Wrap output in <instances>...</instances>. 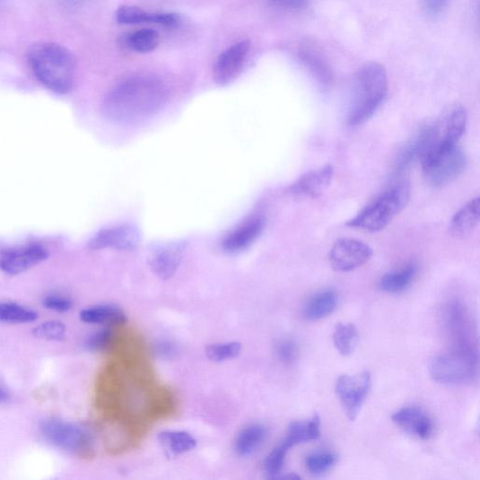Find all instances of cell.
<instances>
[{"mask_svg":"<svg viewBox=\"0 0 480 480\" xmlns=\"http://www.w3.org/2000/svg\"><path fill=\"white\" fill-rule=\"evenodd\" d=\"M166 86L152 75H136L118 83L104 98L102 112L109 120L130 123L152 117L164 106Z\"/></svg>","mask_w":480,"mask_h":480,"instance_id":"6da1fadb","label":"cell"},{"mask_svg":"<svg viewBox=\"0 0 480 480\" xmlns=\"http://www.w3.org/2000/svg\"><path fill=\"white\" fill-rule=\"evenodd\" d=\"M28 64L35 78L50 92L65 95L74 88L76 64L73 53L56 43H39L28 52Z\"/></svg>","mask_w":480,"mask_h":480,"instance_id":"7a4b0ae2","label":"cell"},{"mask_svg":"<svg viewBox=\"0 0 480 480\" xmlns=\"http://www.w3.org/2000/svg\"><path fill=\"white\" fill-rule=\"evenodd\" d=\"M388 91V74L377 62H369L354 76L347 122L356 128L367 122L382 106Z\"/></svg>","mask_w":480,"mask_h":480,"instance_id":"3957f363","label":"cell"},{"mask_svg":"<svg viewBox=\"0 0 480 480\" xmlns=\"http://www.w3.org/2000/svg\"><path fill=\"white\" fill-rule=\"evenodd\" d=\"M411 196L407 182L396 184L380 198L369 205L356 217L348 221L346 225L360 228L375 233L384 229L398 216L407 205Z\"/></svg>","mask_w":480,"mask_h":480,"instance_id":"277c9868","label":"cell"},{"mask_svg":"<svg viewBox=\"0 0 480 480\" xmlns=\"http://www.w3.org/2000/svg\"><path fill=\"white\" fill-rule=\"evenodd\" d=\"M432 379L444 385H470L479 375L478 350L451 349L433 358L429 365Z\"/></svg>","mask_w":480,"mask_h":480,"instance_id":"5b68a950","label":"cell"},{"mask_svg":"<svg viewBox=\"0 0 480 480\" xmlns=\"http://www.w3.org/2000/svg\"><path fill=\"white\" fill-rule=\"evenodd\" d=\"M443 327L451 349L478 350L476 334L470 311L458 300H452L443 309Z\"/></svg>","mask_w":480,"mask_h":480,"instance_id":"8992f818","label":"cell"},{"mask_svg":"<svg viewBox=\"0 0 480 480\" xmlns=\"http://www.w3.org/2000/svg\"><path fill=\"white\" fill-rule=\"evenodd\" d=\"M40 432L50 445L68 452H83L92 445V434L87 429L64 420L48 419L43 422Z\"/></svg>","mask_w":480,"mask_h":480,"instance_id":"52a82bcc","label":"cell"},{"mask_svg":"<svg viewBox=\"0 0 480 480\" xmlns=\"http://www.w3.org/2000/svg\"><path fill=\"white\" fill-rule=\"evenodd\" d=\"M371 388V374L363 371L353 375H342L336 383V393L351 422L357 419Z\"/></svg>","mask_w":480,"mask_h":480,"instance_id":"ba28073f","label":"cell"},{"mask_svg":"<svg viewBox=\"0 0 480 480\" xmlns=\"http://www.w3.org/2000/svg\"><path fill=\"white\" fill-rule=\"evenodd\" d=\"M250 51L249 40H240L229 47L217 57L214 65V80L217 85H231L242 74Z\"/></svg>","mask_w":480,"mask_h":480,"instance_id":"9c48e42d","label":"cell"},{"mask_svg":"<svg viewBox=\"0 0 480 480\" xmlns=\"http://www.w3.org/2000/svg\"><path fill=\"white\" fill-rule=\"evenodd\" d=\"M371 257L372 249L367 243L353 239H340L330 249L329 262L334 269L349 273L368 263Z\"/></svg>","mask_w":480,"mask_h":480,"instance_id":"30bf717a","label":"cell"},{"mask_svg":"<svg viewBox=\"0 0 480 480\" xmlns=\"http://www.w3.org/2000/svg\"><path fill=\"white\" fill-rule=\"evenodd\" d=\"M48 257V249L39 243L15 247L0 255V270L7 275H18L46 261Z\"/></svg>","mask_w":480,"mask_h":480,"instance_id":"8fae6325","label":"cell"},{"mask_svg":"<svg viewBox=\"0 0 480 480\" xmlns=\"http://www.w3.org/2000/svg\"><path fill=\"white\" fill-rule=\"evenodd\" d=\"M467 156L458 147L438 159L423 170L428 182L434 187L444 186L460 176L466 170Z\"/></svg>","mask_w":480,"mask_h":480,"instance_id":"7c38bea8","label":"cell"},{"mask_svg":"<svg viewBox=\"0 0 480 480\" xmlns=\"http://www.w3.org/2000/svg\"><path fill=\"white\" fill-rule=\"evenodd\" d=\"M141 236L133 225H118L100 231L89 242L92 249H113L133 250L138 247Z\"/></svg>","mask_w":480,"mask_h":480,"instance_id":"4fadbf2b","label":"cell"},{"mask_svg":"<svg viewBox=\"0 0 480 480\" xmlns=\"http://www.w3.org/2000/svg\"><path fill=\"white\" fill-rule=\"evenodd\" d=\"M119 25L153 24L164 28L174 29L179 26L181 18L175 13H152L139 7L125 5L116 13Z\"/></svg>","mask_w":480,"mask_h":480,"instance_id":"5bb4252c","label":"cell"},{"mask_svg":"<svg viewBox=\"0 0 480 480\" xmlns=\"http://www.w3.org/2000/svg\"><path fill=\"white\" fill-rule=\"evenodd\" d=\"M265 226L266 220L263 216L247 219L223 239L222 247L224 252L228 254L243 252L261 236Z\"/></svg>","mask_w":480,"mask_h":480,"instance_id":"9a60e30c","label":"cell"},{"mask_svg":"<svg viewBox=\"0 0 480 480\" xmlns=\"http://www.w3.org/2000/svg\"><path fill=\"white\" fill-rule=\"evenodd\" d=\"M333 175V166L326 164L301 176L290 186L289 191L295 196L318 198L329 187Z\"/></svg>","mask_w":480,"mask_h":480,"instance_id":"2e32d148","label":"cell"},{"mask_svg":"<svg viewBox=\"0 0 480 480\" xmlns=\"http://www.w3.org/2000/svg\"><path fill=\"white\" fill-rule=\"evenodd\" d=\"M392 422L423 441L429 440L433 432L431 417L423 409L415 406L404 407L394 413Z\"/></svg>","mask_w":480,"mask_h":480,"instance_id":"e0dca14e","label":"cell"},{"mask_svg":"<svg viewBox=\"0 0 480 480\" xmlns=\"http://www.w3.org/2000/svg\"><path fill=\"white\" fill-rule=\"evenodd\" d=\"M183 257L180 243L164 244L153 250L150 259L153 273L163 280L170 279L176 274Z\"/></svg>","mask_w":480,"mask_h":480,"instance_id":"ac0fdd59","label":"cell"},{"mask_svg":"<svg viewBox=\"0 0 480 480\" xmlns=\"http://www.w3.org/2000/svg\"><path fill=\"white\" fill-rule=\"evenodd\" d=\"M479 218L480 198L476 197L453 216L449 226L450 235L456 239L467 238L474 231Z\"/></svg>","mask_w":480,"mask_h":480,"instance_id":"d6986e66","label":"cell"},{"mask_svg":"<svg viewBox=\"0 0 480 480\" xmlns=\"http://www.w3.org/2000/svg\"><path fill=\"white\" fill-rule=\"evenodd\" d=\"M432 130V127H425L406 145L396 160V173L403 174L415 160L422 159L431 141Z\"/></svg>","mask_w":480,"mask_h":480,"instance_id":"ffe728a7","label":"cell"},{"mask_svg":"<svg viewBox=\"0 0 480 480\" xmlns=\"http://www.w3.org/2000/svg\"><path fill=\"white\" fill-rule=\"evenodd\" d=\"M299 58L321 86H329L332 80L331 70L324 56L317 48L309 45L302 46L299 50Z\"/></svg>","mask_w":480,"mask_h":480,"instance_id":"44dd1931","label":"cell"},{"mask_svg":"<svg viewBox=\"0 0 480 480\" xmlns=\"http://www.w3.org/2000/svg\"><path fill=\"white\" fill-rule=\"evenodd\" d=\"M320 427L321 421L318 415L310 421L292 423L282 445L290 449L299 444L317 441L321 434Z\"/></svg>","mask_w":480,"mask_h":480,"instance_id":"7402d4cb","label":"cell"},{"mask_svg":"<svg viewBox=\"0 0 480 480\" xmlns=\"http://www.w3.org/2000/svg\"><path fill=\"white\" fill-rule=\"evenodd\" d=\"M338 297L332 290H324L312 296L303 309V317L309 321H319L333 314L337 309Z\"/></svg>","mask_w":480,"mask_h":480,"instance_id":"603a6c76","label":"cell"},{"mask_svg":"<svg viewBox=\"0 0 480 480\" xmlns=\"http://www.w3.org/2000/svg\"><path fill=\"white\" fill-rule=\"evenodd\" d=\"M80 319L87 324H123L127 318L118 306L102 304L92 306L80 311Z\"/></svg>","mask_w":480,"mask_h":480,"instance_id":"cb8c5ba5","label":"cell"},{"mask_svg":"<svg viewBox=\"0 0 480 480\" xmlns=\"http://www.w3.org/2000/svg\"><path fill=\"white\" fill-rule=\"evenodd\" d=\"M159 33L152 29H142L124 34L120 38L121 46L135 53H151L160 45Z\"/></svg>","mask_w":480,"mask_h":480,"instance_id":"d4e9b609","label":"cell"},{"mask_svg":"<svg viewBox=\"0 0 480 480\" xmlns=\"http://www.w3.org/2000/svg\"><path fill=\"white\" fill-rule=\"evenodd\" d=\"M267 431L261 424H253L244 428L237 436L235 450L240 457L253 455L264 443Z\"/></svg>","mask_w":480,"mask_h":480,"instance_id":"484cf974","label":"cell"},{"mask_svg":"<svg viewBox=\"0 0 480 480\" xmlns=\"http://www.w3.org/2000/svg\"><path fill=\"white\" fill-rule=\"evenodd\" d=\"M159 442L166 451L172 455H180L193 450L196 447V438L186 432L164 431L158 435Z\"/></svg>","mask_w":480,"mask_h":480,"instance_id":"4316f807","label":"cell"},{"mask_svg":"<svg viewBox=\"0 0 480 480\" xmlns=\"http://www.w3.org/2000/svg\"><path fill=\"white\" fill-rule=\"evenodd\" d=\"M417 273V266L414 263L406 265L400 270L384 275L380 283L381 290L388 293H401L413 283Z\"/></svg>","mask_w":480,"mask_h":480,"instance_id":"83f0119b","label":"cell"},{"mask_svg":"<svg viewBox=\"0 0 480 480\" xmlns=\"http://www.w3.org/2000/svg\"><path fill=\"white\" fill-rule=\"evenodd\" d=\"M333 343L343 356H350L359 343L357 327L353 324H338L333 332Z\"/></svg>","mask_w":480,"mask_h":480,"instance_id":"f1b7e54d","label":"cell"},{"mask_svg":"<svg viewBox=\"0 0 480 480\" xmlns=\"http://www.w3.org/2000/svg\"><path fill=\"white\" fill-rule=\"evenodd\" d=\"M37 312L26 306L13 302H0V322L27 324L38 319Z\"/></svg>","mask_w":480,"mask_h":480,"instance_id":"f546056e","label":"cell"},{"mask_svg":"<svg viewBox=\"0 0 480 480\" xmlns=\"http://www.w3.org/2000/svg\"><path fill=\"white\" fill-rule=\"evenodd\" d=\"M66 327L60 321L52 320L41 323L32 329V336L39 340L49 342L64 341L66 337Z\"/></svg>","mask_w":480,"mask_h":480,"instance_id":"4dcf8cb0","label":"cell"},{"mask_svg":"<svg viewBox=\"0 0 480 480\" xmlns=\"http://www.w3.org/2000/svg\"><path fill=\"white\" fill-rule=\"evenodd\" d=\"M337 463V456L332 452H317L306 458L308 471L315 476L323 475Z\"/></svg>","mask_w":480,"mask_h":480,"instance_id":"1f68e13d","label":"cell"},{"mask_svg":"<svg viewBox=\"0 0 480 480\" xmlns=\"http://www.w3.org/2000/svg\"><path fill=\"white\" fill-rule=\"evenodd\" d=\"M240 352L241 345L237 342L213 345L205 350L207 358L216 362L233 360L239 357Z\"/></svg>","mask_w":480,"mask_h":480,"instance_id":"d6a6232c","label":"cell"},{"mask_svg":"<svg viewBox=\"0 0 480 480\" xmlns=\"http://www.w3.org/2000/svg\"><path fill=\"white\" fill-rule=\"evenodd\" d=\"M289 449L284 445H279L271 451L265 461V470L269 478L275 479L281 474L285 463V457Z\"/></svg>","mask_w":480,"mask_h":480,"instance_id":"836d02e7","label":"cell"},{"mask_svg":"<svg viewBox=\"0 0 480 480\" xmlns=\"http://www.w3.org/2000/svg\"><path fill=\"white\" fill-rule=\"evenodd\" d=\"M112 341V330L109 327H104L91 334L85 341V347L92 352H100L106 350Z\"/></svg>","mask_w":480,"mask_h":480,"instance_id":"e575fe53","label":"cell"},{"mask_svg":"<svg viewBox=\"0 0 480 480\" xmlns=\"http://www.w3.org/2000/svg\"><path fill=\"white\" fill-rule=\"evenodd\" d=\"M277 359L284 365L293 364L299 358L298 345L292 340L279 341L275 345Z\"/></svg>","mask_w":480,"mask_h":480,"instance_id":"d590c367","label":"cell"},{"mask_svg":"<svg viewBox=\"0 0 480 480\" xmlns=\"http://www.w3.org/2000/svg\"><path fill=\"white\" fill-rule=\"evenodd\" d=\"M43 305L50 310L57 312H67L73 308L71 299L60 295H48L43 300Z\"/></svg>","mask_w":480,"mask_h":480,"instance_id":"8d00e7d4","label":"cell"},{"mask_svg":"<svg viewBox=\"0 0 480 480\" xmlns=\"http://www.w3.org/2000/svg\"><path fill=\"white\" fill-rule=\"evenodd\" d=\"M310 0H268V4L279 10L300 12L310 5Z\"/></svg>","mask_w":480,"mask_h":480,"instance_id":"74e56055","label":"cell"},{"mask_svg":"<svg viewBox=\"0 0 480 480\" xmlns=\"http://www.w3.org/2000/svg\"><path fill=\"white\" fill-rule=\"evenodd\" d=\"M449 3V0H421L423 11L431 16L441 13Z\"/></svg>","mask_w":480,"mask_h":480,"instance_id":"f35d334b","label":"cell"},{"mask_svg":"<svg viewBox=\"0 0 480 480\" xmlns=\"http://www.w3.org/2000/svg\"><path fill=\"white\" fill-rule=\"evenodd\" d=\"M157 353L162 358L170 359L176 353V347L171 343H161L157 345Z\"/></svg>","mask_w":480,"mask_h":480,"instance_id":"ab89813d","label":"cell"},{"mask_svg":"<svg viewBox=\"0 0 480 480\" xmlns=\"http://www.w3.org/2000/svg\"><path fill=\"white\" fill-rule=\"evenodd\" d=\"M11 399V395L6 388L0 384V404H7Z\"/></svg>","mask_w":480,"mask_h":480,"instance_id":"60d3db41","label":"cell"},{"mask_svg":"<svg viewBox=\"0 0 480 480\" xmlns=\"http://www.w3.org/2000/svg\"><path fill=\"white\" fill-rule=\"evenodd\" d=\"M0 2H3V0H0Z\"/></svg>","mask_w":480,"mask_h":480,"instance_id":"b9f144b4","label":"cell"}]
</instances>
